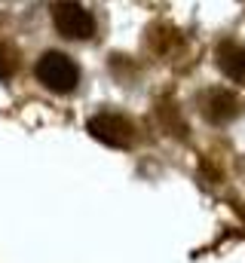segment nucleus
<instances>
[{
	"label": "nucleus",
	"instance_id": "nucleus-4",
	"mask_svg": "<svg viewBox=\"0 0 245 263\" xmlns=\"http://www.w3.org/2000/svg\"><path fill=\"white\" fill-rule=\"evenodd\" d=\"M218 67L230 80L245 83V46L242 43H224V46H218Z\"/></svg>",
	"mask_w": 245,
	"mask_h": 263
},
{
	"label": "nucleus",
	"instance_id": "nucleus-1",
	"mask_svg": "<svg viewBox=\"0 0 245 263\" xmlns=\"http://www.w3.org/2000/svg\"><path fill=\"white\" fill-rule=\"evenodd\" d=\"M34 73H37V80H40L49 92H56V95L74 92L77 83H80V67L74 65V59L64 55V52H43L40 62H37V67H34Z\"/></svg>",
	"mask_w": 245,
	"mask_h": 263
},
{
	"label": "nucleus",
	"instance_id": "nucleus-5",
	"mask_svg": "<svg viewBox=\"0 0 245 263\" xmlns=\"http://www.w3.org/2000/svg\"><path fill=\"white\" fill-rule=\"evenodd\" d=\"M19 65V55L9 49V46H0V77H9Z\"/></svg>",
	"mask_w": 245,
	"mask_h": 263
},
{
	"label": "nucleus",
	"instance_id": "nucleus-2",
	"mask_svg": "<svg viewBox=\"0 0 245 263\" xmlns=\"http://www.w3.org/2000/svg\"><path fill=\"white\" fill-rule=\"evenodd\" d=\"M52 25L67 40H89L95 34V18L80 0H59L52 6Z\"/></svg>",
	"mask_w": 245,
	"mask_h": 263
},
{
	"label": "nucleus",
	"instance_id": "nucleus-3",
	"mask_svg": "<svg viewBox=\"0 0 245 263\" xmlns=\"http://www.w3.org/2000/svg\"><path fill=\"white\" fill-rule=\"evenodd\" d=\"M86 129L92 138H98L108 147H129L132 144V126H129V120H122L117 114H98L86 123Z\"/></svg>",
	"mask_w": 245,
	"mask_h": 263
}]
</instances>
